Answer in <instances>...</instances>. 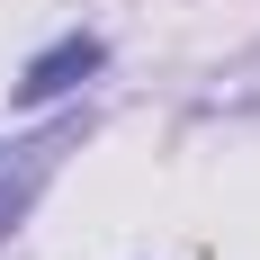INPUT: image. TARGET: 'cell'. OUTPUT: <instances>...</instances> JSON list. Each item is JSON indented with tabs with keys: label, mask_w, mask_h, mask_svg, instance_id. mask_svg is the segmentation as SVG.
<instances>
[{
	"label": "cell",
	"mask_w": 260,
	"mask_h": 260,
	"mask_svg": "<svg viewBox=\"0 0 260 260\" xmlns=\"http://www.w3.org/2000/svg\"><path fill=\"white\" fill-rule=\"evenodd\" d=\"M81 135H90V117H63V126L27 135V144H0V234H18V215L36 207V188L63 171V153H72Z\"/></svg>",
	"instance_id": "obj_1"
},
{
	"label": "cell",
	"mask_w": 260,
	"mask_h": 260,
	"mask_svg": "<svg viewBox=\"0 0 260 260\" xmlns=\"http://www.w3.org/2000/svg\"><path fill=\"white\" fill-rule=\"evenodd\" d=\"M99 63H108V45L90 36V27H72V36H54V45L18 72V99H27V108H45V99H63V90H81Z\"/></svg>",
	"instance_id": "obj_2"
}]
</instances>
